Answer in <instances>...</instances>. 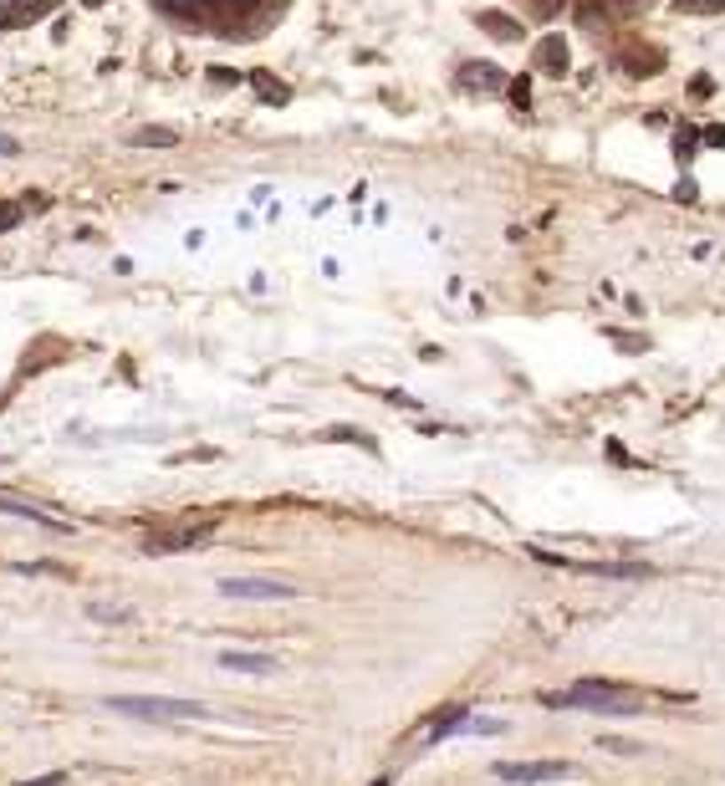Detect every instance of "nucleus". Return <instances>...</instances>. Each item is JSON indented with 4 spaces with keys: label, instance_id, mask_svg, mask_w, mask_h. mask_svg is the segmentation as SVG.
<instances>
[{
    "label": "nucleus",
    "instance_id": "f257e3e1",
    "mask_svg": "<svg viewBox=\"0 0 725 786\" xmlns=\"http://www.w3.org/2000/svg\"><path fill=\"white\" fill-rule=\"evenodd\" d=\"M552 710H608V715H639L643 700H634L623 684L613 680H582L572 689H562V695H547Z\"/></svg>",
    "mask_w": 725,
    "mask_h": 786
},
{
    "label": "nucleus",
    "instance_id": "f03ea898",
    "mask_svg": "<svg viewBox=\"0 0 725 786\" xmlns=\"http://www.w3.org/2000/svg\"><path fill=\"white\" fill-rule=\"evenodd\" d=\"M107 704L118 715H133V720H205V704L164 700V695H113Z\"/></svg>",
    "mask_w": 725,
    "mask_h": 786
},
{
    "label": "nucleus",
    "instance_id": "7ed1b4c3",
    "mask_svg": "<svg viewBox=\"0 0 725 786\" xmlns=\"http://www.w3.org/2000/svg\"><path fill=\"white\" fill-rule=\"evenodd\" d=\"M491 776H496V782H511V786H541V782L572 776V766L567 761H496Z\"/></svg>",
    "mask_w": 725,
    "mask_h": 786
},
{
    "label": "nucleus",
    "instance_id": "20e7f679",
    "mask_svg": "<svg viewBox=\"0 0 725 786\" xmlns=\"http://www.w3.org/2000/svg\"><path fill=\"white\" fill-rule=\"evenodd\" d=\"M220 593H225V598H250V602H287V598H296V587H291V582H276V578H225L220 582Z\"/></svg>",
    "mask_w": 725,
    "mask_h": 786
},
{
    "label": "nucleus",
    "instance_id": "39448f33",
    "mask_svg": "<svg viewBox=\"0 0 725 786\" xmlns=\"http://www.w3.org/2000/svg\"><path fill=\"white\" fill-rule=\"evenodd\" d=\"M460 87L465 92H500L511 83H506V72L496 62H470V67H460Z\"/></svg>",
    "mask_w": 725,
    "mask_h": 786
},
{
    "label": "nucleus",
    "instance_id": "423d86ee",
    "mask_svg": "<svg viewBox=\"0 0 725 786\" xmlns=\"http://www.w3.org/2000/svg\"><path fill=\"white\" fill-rule=\"evenodd\" d=\"M220 669H230V674H276V659L271 654H250V648H225Z\"/></svg>",
    "mask_w": 725,
    "mask_h": 786
},
{
    "label": "nucleus",
    "instance_id": "0eeeda50",
    "mask_svg": "<svg viewBox=\"0 0 725 786\" xmlns=\"http://www.w3.org/2000/svg\"><path fill=\"white\" fill-rule=\"evenodd\" d=\"M0 511H5V516L31 521V526H46V531H72L62 516H51V511H42V506H26V500H5V496H0Z\"/></svg>",
    "mask_w": 725,
    "mask_h": 786
},
{
    "label": "nucleus",
    "instance_id": "6e6552de",
    "mask_svg": "<svg viewBox=\"0 0 725 786\" xmlns=\"http://www.w3.org/2000/svg\"><path fill=\"white\" fill-rule=\"evenodd\" d=\"M537 62H541L547 77H567V42H562V36H547L541 51H537Z\"/></svg>",
    "mask_w": 725,
    "mask_h": 786
},
{
    "label": "nucleus",
    "instance_id": "1a4fd4ad",
    "mask_svg": "<svg viewBox=\"0 0 725 786\" xmlns=\"http://www.w3.org/2000/svg\"><path fill=\"white\" fill-rule=\"evenodd\" d=\"M476 21H480V31H491L496 42H521V21H511V16H500V11H480Z\"/></svg>",
    "mask_w": 725,
    "mask_h": 786
},
{
    "label": "nucleus",
    "instance_id": "9d476101",
    "mask_svg": "<svg viewBox=\"0 0 725 786\" xmlns=\"http://www.w3.org/2000/svg\"><path fill=\"white\" fill-rule=\"evenodd\" d=\"M470 720V710L465 704H455V710H445V715H435V725H429V741H450V735H460V725Z\"/></svg>",
    "mask_w": 725,
    "mask_h": 786
},
{
    "label": "nucleus",
    "instance_id": "9b49d317",
    "mask_svg": "<svg viewBox=\"0 0 725 786\" xmlns=\"http://www.w3.org/2000/svg\"><path fill=\"white\" fill-rule=\"evenodd\" d=\"M159 5L174 21H205V0H159Z\"/></svg>",
    "mask_w": 725,
    "mask_h": 786
},
{
    "label": "nucleus",
    "instance_id": "f8f14e48",
    "mask_svg": "<svg viewBox=\"0 0 725 786\" xmlns=\"http://www.w3.org/2000/svg\"><path fill=\"white\" fill-rule=\"evenodd\" d=\"M250 83L261 87V103H287V98H291V92H287V83H281V77H271V72H256Z\"/></svg>",
    "mask_w": 725,
    "mask_h": 786
},
{
    "label": "nucleus",
    "instance_id": "ddd939ff",
    "mask_svg": "<svg viewBox=\"0 0 725 786\" xmlns=\"http://www.w3.org/2000/svg\"><path fill=\"white\" fill-rule=\"evenodd\" d=\"M674 11L680 16H721L725 0H674Z\"/></svg>",
    "mask_w": 725,
    "mask_h": 786
},
{
    "label": "nucleus",
    "instance_id": "4468645a",
    "mask_svg": "<svg viewBox=\"0 0 725 786\" xmlns=\"http://www.w3.org/2000/svg\"><path fill=\"white\" fill-rule=\"evenodd\" d=\"M133 144H159V148H169V144H179V133H169V128H148V133H133Z\"/></svg>",
    "mask_w": 725,
    "mask_h": 786
},
{
    "label": "nucleus",
    "instance_id": "2eb2a0df",
    "mask_svg": "<svg viewBox=\"0 0 725 786\" xmlns=\"http://www.w3.org/2000/svg\"><path fill=\"white\" fill-rule=\"evenodd\" d=\"M87 613H92V618H98V623H128V618H133L128 608H103V602H92Z\"/></svg>",
    "mask_w": 725,
    "mask_h": 786
},
{
    "label": "nucleus",
    "instance_id": "dca6fc26",
    "mask_svg": "<svg viewBox=\"0 0 725 786\" xmlns=\"http://www.w3.org/2000/svg\"><path fill=\"white\" fill-rule=\"evenodd\" d=\"M16 225H21V205H5V200H0V235L16 230Z\"/></svg>",
    "mask_w": 725,
    "mask_h": 786
},
{
    "label": "nucleus",
    "instance_id": "f3484780",
    "mask_svg": "<svg viewBox=\"0 0 725 786\" xmlns=\"http://www.w3.org/2000/svg\"><path fill=\"white\" fill-rule=\"evenodd\" d=\"M511 103H516V107L532 103V83H526V77H516V83H511Z\"/></svg>",
    "mask_w": 725,
    "mask_h": 786
},
{
    "label": "nucleus",
    "instance_id": "a211bd4d",
    "mask_svg": "<svg viewBox=\"0 0 725 786\" xmlns=\"http://www.w3.org/2000/svg\"><path fill=\"white\" fill-rule=\"evenodd\" d=\"M205 77H209V83H230V87H240V72H230V67H209Z\"/></svg>",
    "mask_w": 725,
    "mask_h": 786
},
{
    "label": "nucleus",
    "instance_id": "6ab92c4d",
    "mask_svg": "<svg viewBox=\"0 0 725 786\" xmlns=\"http://www.w3.org/2000/svg\"><path fill=\"white\" fill-rule=\"evenodd\" d=\"M67 771H51V776H36V782H16V786H62Z\"/></svg>",
    "mask_w": 725,
    "mask_h": 786
},
{
    "label": "nucleus",
    "instance_id": "aec40b11",
    "mask_svg": "<svg viewBox=\"0 0 725 786\" xmlns=\"http://www.w3.org/2000/svg\"><path fill=\"white\" fill-rule=\"evenodd\" d=\"M705 144H715V148H725V128H710V133H705Z\"/></svg>",
    "mask_w": 725,
    "mask_h": 786
},
{
    "label": "nucleus",
    "instance_id": "412c9836",
    "mask_svg": "<svg viewBox=\"0 0 725 786\" xmlns=\"http://www.w3.org/2000/svg\"><path fill=\"white\" fill-rule=\"evenodd\" d=\"M557 11V0H537V16H552Z\"/></svg>",
    "mask_w": 725,
    "mask_h": 786
},
{
    "label": "nucleus",
    "instance_id": "4be33fe9",
    "mask_svg": "<svg viewBox=\"0 0 725 786\" xmlns=\"http://www.w3.org/2000/svg\"><path fill=\"white\" fill-rule=\"evenodd\" d=\"M83 5H103V0H83Z\"/></svg>",
    "mask_w": 725,
    "mask_h": 786
},
{
    "label": "nucleus",
    "instance_id": "5701e85b",
    "mask_svg": "<svg viewBox=\"0 0 725 786\" xmlns=\"http://www.w3.org/2000/svg\"><path fill=\"white\" fill-rule=\"evenodd\" d=\"M374 786H389V782H374Z\"/></svg>",
    "mask_w": 725,
    "mask_h": 786
},
{
    "label": "nucleus",
    "instance_id": "b1692460",
    "mask_svg": "<svg viewBox=\"0 0 725 786\" xmlns=\"http://www.w3.org/2000/svg\"><path fill=\"white\" fill-rule=\"evenodd\" d=\"M0 5H5V0H0Z\"/></svg>",
    "mask_w": 725,
    "mask_h": 786
}]
</instances>
